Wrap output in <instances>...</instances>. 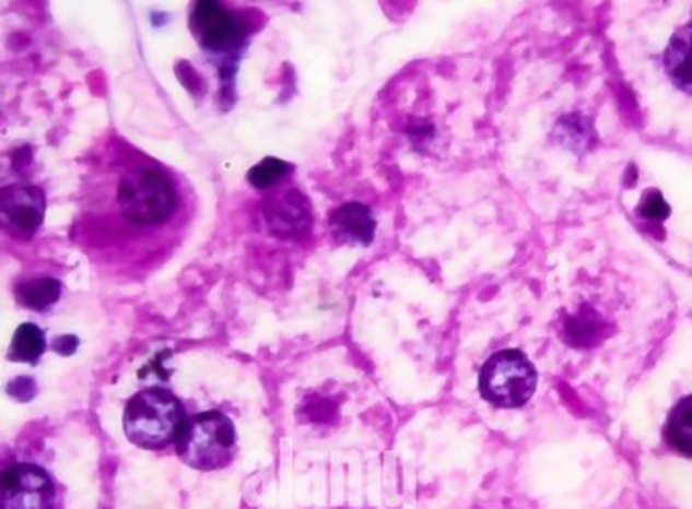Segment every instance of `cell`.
I'll return each instance as SVG.
<instances>
[{
	"mask_svg": "<svg viewBox=\"0 0 692 509\" xmlns=\"http://www.w3.org/2000/svg\"><path fill=\"white\" fill-rule=\"evenodd\" d=\"M165 359L108 421L110 509H242L270 467V425L248 376H196Z\"/></svg>",
	"mask_w": 692,
	"mask_h": 509,
	"instance_id": "obj_1",
	"label": "cell"
},
{
	"mask_svg": "<svg viewBox=\"0 0 692 509\" xmlns=\"http://www.w3.org/2000/svg\"><path fill=\"white\" fill-rule=\"evenodd\" d=\"M193 215L196 196L177 170L113 137L85 173L73 240L99 270L142 279L175 254Z\"/></svg>",
	"mask_w": 692,
	"mask_h": 509,
	"instance_id": "obj_2",
	"label": "cell"
},
{
	"mask_svg": "<svg viewBox=\"0 0 692 509\" xmlns=\"http://www.w3.org/2000/svg\"><path fill=\"white\" fill-rule=\"evenodd\" d=\"M102 489L82 487L63 469L33 457H16L0 475V509H99Z\"/></svg>",
	"mask_w": 692,
	"mask_h": 509,
	"instance_id": "obj_3",
	"label": "cell"
},
{
	"mask_svg": "<svg viewBox=\"0 0 692 509\" xmlns=\"http://www.w3.org/2000/svg\"><path fill=\"white\" fill-rule=\"evenodd\" d=\"M537 390V371L526 355L506 350L492 355L481 368L480 392L500 409L524 406Z\"/></svg>",
	"mask_w": 692,
	"mask_h": 509,
	"instance_id": "obj_4",
	"label": "cell"
},
{
	"mask_svg": "<svg viewBox=\"0 0 692 509\" xmlns=\"http://www.w3.org/2000/svg\"><path fill=\"white\" fill-rule=\"evenodd\" d=\"M45 196L33 185H11L0 191L2 227L16 238L33 236L43 222Z\"/></svg>",
	"mask_w": 692,
	"mask_h": 509,
	"instance_id": "obj_5",
	"label": "cell"
},
{
	"mask_svg": "<svg viewBox=\"0 0 692 509\" xmlns=\"http://www.w3.org/2000/svg\"><path fill=\"white\" fill-rule=\"evenodd\" d=\"M198 19L199 25L203 28L201 37H206L210 49H226L236 42L238 28L222 7L201 4L198 7Z\"/></svg>",
	"mask_w": 692,
	"mask_h": 509,
	"instance_id": "obj_6",
	"label": "cell"
},
{
	"mask_svg": "<svg viewBox=\"0 0 692 509\" xmlns=\"http://www.w3.org/2000/svg\"><path fill=\"white\" fill-rule=\"evenodd\" d=\"M331 227L343 241L367 244L374 236V220L366 208L357 203L341 208L340 212L333 215Z\"/></svg>",
	"mask_w": 692,
	"mask_h": 509,
	"instance_id": "obj_7",
	"label": "cell"
},
{
	"mask_svg": "<svg viewBox=\"0 0 692 509\" xmlns=\"http://www.w3.org/2000/svg\"><path fill=\"white\" fill-rule=\"evenodd\" d=\"M666 68L682 87L692 90V25L682 28L666 51Z\"/></svg>",
	"mask_w": 692,
	"mask_h": 509,
	"instance_id": "obj_8",
	"label": "cell"
},
{
	"mask_svg": "<svg viewBox=\"0 0 692 509\" xmlns=\"http://www.w3.org/2000/svg\"><path fill=\"white\" fill-rule=\"evenodd\" d=\"M666 440L679 453L692 457V396L680 400L666 425Z\"/></svg>",
	"mask_w": 692,
	"mask_h": 509,
	"instance_id": "obj_9",
	"label": "cell"
},
{
	"mask_svg": "<svg viewBox=\"0 0 692 509\" xmlns=\"http://www.w3.org/2000/svg\"><path fill=\"white\" fill-rule=\"evenodd\" d=\"M45 335L37 325L19 327L14 333L13 347H11V359L23 362V364H37L39 357L45 354Z\"/></svg>",
	"mask_w": 692,
	"mask_h": 509,
	"instance_id": "obj_10",
	"label": "cell"
},
{
	"mask_svg": "<svg viewBox=\"0 0 692 509\" xmlns=\"http://www.w3.org/2000/svg\"><path fill=\"white\" fill-rule=\"evenodd\" d=\"M59 295V284L56 281H35V283L23 284L19 288V297L28 305V307H37L43 309L45 305L54 303Z\"/></svg>",
	"mask_w": 692,
	"mask_h": 509,
	"instance_id": "obj_11",
	"label": "cell"
},
{
	"mask_svg": "<svg viewBox=\"0 0 692 509\" xmlns=\"http://www.w3.org/2000/svg\"><path fill=\"white\" fill-rule=\"evenodd\" d=\"M289 170H291V167L283 161L267 158L262 165H258V167L250 170V181L256 187H269V185L277 184L279 179H283Z\"/></svg>",
	"mask_w": 692,
	"mask_h": 509,
	"instance_id": "obj_12",
	"label": "cell"
},
{
	"mask_svg": "<svg viewBox=\"0 0 692 509\" xmlns=\"http://www.w3.org/2000/svg\"><path fill=\"white\" fill-rule=\"evenodd\" d=\"M660 210L668 213V205H666L665 201H662V198H660V196H656V193L648 196V199H646V205H644V215L658 217V213L656 212H660Z\"/></svg>",
	"mask_w": 692,
	"mask_h": 509,
	"instance_id": "obj_13",
	"label": "cell"
}]
</instances>
